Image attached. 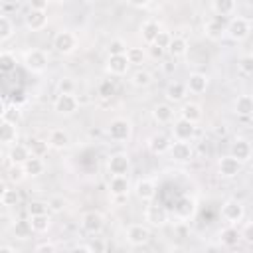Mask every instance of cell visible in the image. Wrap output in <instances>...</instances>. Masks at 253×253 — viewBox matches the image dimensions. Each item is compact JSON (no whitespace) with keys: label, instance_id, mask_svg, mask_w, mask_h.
<instances>
[{"label":"cell","instance_id":"6da1fadb","mask_svg":"<svg viewBox=\"0 0 253 253\" xmlns=\"http://www.w3.org/2000/svg\"><path fill=\"white\" fill-rule=\"evenodd\" d=\"M24 67L30 71V73H36V75H40V73H43L45 69H47V63H49V55H47V51H43V49H40V47H34V49H28L26 53H24Z\"/></svg>","mask_w":253,"mask_h":253},{"label":"cell","instance_id":"7a4b0ae2","mask_svg":"<svg viewBox=\"0 0 253 253\" xmlns=\"http://www.w3.org/2000/svg\"><path fill=\"white\" fill-rule=\"evenodd\" d=\"M107 136L113 142H126L132 136V123L125 117H115L107 125Z\"/></svg>","mask_w":253,"mask_h":253},{"label":"cell","instance_id":"3957f363","mask_svg":"<svg viewBox=\"0 0 253 253\" xmlns=\"http://www.w3.org/2000/svg\"><path fill=\"white\" fill-rule=\"evenodd\" d=\"M219 215H221V219H223L225 223H229V225H239V223L243 221V217H245V208H243V204H241L239 200L229 198V200H225V202L221 204Z\"/></svg>","mask_w":253,"mask_h":253},{"label":"cell","instance_id":"277c9868","mask_svg":"<svg viewBox=\"0 0 253 253\" xmlns=\"http://www.w3.org/2000/svg\"><path fill=\"white\" fill-rule=\"evenodd\" d=\"M251 34V20L245 16H231L227 22V38L233 42H243Z\"/></svg>","mask_w":253,"mask_h":253},{"label":"cell","instance_id":"5b68a950","mask_svg":"<svg viewBox=\"0 0 253 253\" xmlns=\"http://www.w3.org/2000/svg\"><path fill=\"white\" fill-rule=\"evenodd\" d=\"M125 237L132 247H142L150 241L152 231H150V225H146V223H130L125 229Z\"/></svg>","mask_w":253,"mask_h":253},{"label":"cell","instance_id":"8992f818","mask_svg":"<svg viewBox=\"0 0 253 253\" xmlns=\"http://www.w3.org/2000/svg\"><path fill=\"white\" fill-rule=\"evenodd\" d=\"M51 45H53V49H55L57 53L69 55V53H73V51L77 49V36H75L73 32H69V30H59V32L53 36Z\"/></svg>","mask_w":253,"mask_h":253},{"label":"cell","instance_id":"52a82bcc","mask_svg":"<svg viewBox=\"0 0 253 253\" xmlns=\"http://www.w3.org/2000/svg\"><path fill=\"white\" fill-rule=\"evenodd\" d=\"M79 225H81V229H83L85 233H89V235H99V233L105 229V215H103L101 211H97V210H89V211H85V213L81 215Z\"/></svg>","mask_w":253,"mask_h":253},{"label":"cell","instance_id":"ba28073f","mask_svg":"<svg viewBox=\"0 0 253 253\" xmlns=\"http://www.w3.org/2000/svg\"><path fill=\"white\" fill-rule=\"evenodd\" d=\"M77 109H79V99L75 97V93H57L53 101V111L59 117H71L77 113Z\"/></svg>","mask_w":253,"mask_h":253},{"label":"cell","instance_id":"9c48e42d","mask_svg":"<svg viewBox=\"0 0 253 253\" xmlns=\"http://www.w3.org/2000/svg\"><path fill=\"white\" fill-rule=\"evenodd\" d=\"M130 166V156L126 152H113L107 158V170L111 176H128Z\"/></svg>","mask_w":253,"mask_h":253},{"label":"cell","instance_id":"30bf717a","mask_svg":"<svg viewBox=\"0 0 253 253\" xmlns=\"http://www.w3.org/2000/svg\"><path fill=\"white\" fill-rule=\"evenodd\" d=\"M241 168H243V162L237 160L235 156L231 154H225L217 160V174L219 178H225V180H231L235 178L237 174H241Z\"/></svg>","mask_w":253,"mask_h":253},{"label":"cell","instance_id":"8fae6325","mask_svg":"<svg viewBox=\"0 0 253 253\" xmlns=\"http://www.w3.org/2000/svg\"><path fill=\"white\" fill-rule=\"evenodd\" d=\"M168 154H170V158L174 162L186 164V162H190L194 158V146H192L190 140H172Z\"/></svg>","mask_w":253,"mask_h":253},{"label":"cell","instance_id":"7c38bea8","mask_svg":"<svg viewBox=\"0 0 253 253\" xmlns=\"http://www.w3.org/2000/svg\"><path fill=\"white\" fill-rule=\"evenodd\" d=\"M196 136V123L184 119V117H178L174 123H172V138L174 140H194Z\"/></svg>","mask_w":253,"mask_h":253},{"label":"cell","instance_id":"4fadbf2b","mask_svg":"<svg viewBox=\"0 0 253 253\" xmlns=\"http://www.w3.org/2000/svg\"><path fill=\"white\" fill-rule=\"evenodd\" d=\"M168 217H170L168 210L160 204H150L144 210V219L150 227H164L168 223Z\"/></svg>","mask_w":253,"mask_h":253},{"label":"cell","instance_id":"5bb4252c","mask_svg":"<svg viewBox=\"0 0 253 253\" xmlns=\"http://www.w3.org/2000/svg\"><path fill=\"white\" fill-rule=\"evenodd\" d=\"M204 34H206V38H210V40H213V42H217V40H221L223 36H227V22H225V18L213 16V18L206 20V24H204Z\"/></svg>","mask_w":253,"mask_h":253},{"label":"cell","instance_id":"9a60e30c","mask_svg":"<svg viewBox=\"0 0 253 253\" xmlns=\"http://www.w3.org/2000/svg\"><path fill=\"white\" fill-rule=\"evenodd\" d=\"M132 192H134V196H136L140 202L150 204V202L156 198V184H154V180H150V178H138V180L134 182V186H132Z\"/></svg>","mask_w":253,"mask_h":253},{"label":"cell","instance_id":"2e32d148","mask_svg":"<svg viewBox=\"0 0 253 253\" xmlns=\"http://www.w3.org/2000/svg\"><path fill=\"white\" fill-rule=\"evenodd\" d=\"M130 190H132V186H130L128 176H111V180H109L111 196H115L117 200H126Z\"/></svg>","mask_w":253,"mask_h":253},{"label":"cell","instance_id":"e0dca14e","mask_svg":"<svg viewBox=\"0 0 253 253\" xmlns=\"http://www.w3.org/2000/svg\"><path fill=\"white\" fill-rule=\"evenodd\" d=\"M174 217L180 219V221H186L190 219L194 213H196V200L190 198V196H182L176 204H174V210H172Z\"/></svg>","mask_w":253,"mask_h":253},{"label":"cell","instance_id":"ac0fdd59","mask_svg":"<svg viewBox=\"0 0 253 253\" xmlns=\"http://www.w3.org/2000/svg\"><path fill=\"white\" fill-rule=\"evenodd\" d=\"M170 144H172V138L166 136L164 132H154L146 138V148L152 154H166L170 150Z\"/></svg>","mask_w":253,"mask_h":253},{"label":"cell","instance_id":"d6986e66","mask_svg":"<svg viewBox=\"0 0 253 253\" xmlns=\"http://www.w3.org/2000/svg\"><path fill=\"white\" fill-rule=\"evenodd\" d=\"M186 87H188V93L202 95L210 87V77L206 73H202V71H194V73H190V77L186 81Z\"/></svg>","mask_w":253,"mask_h":253},{"label":"cell","instance_id":"ffe728a7","mask_svg":"<svg viewBox=\"0 0 253 253\" xmlns=\"http://www.w3.org/2000/svg\"><path fill=\"white\" fill-rule=\"evenodd\" d=\"M128 69H130V61H128L126 53L125 55H109V59H107V73H111L115 77H123V75H126Z\"/></svg>","mask_w":253,"mask_h":253},{"label":"cell","instance_id":"44dd1931","mask_svg":"<svg viewBox=\"0 0 253 253\" xmlns=\"http://www.w3.org/2000/svg\"><path fill=\"white\" fill-rule=\"evenodd\" d=\"M217 241H219L221 247H227V249L235 247V245L241 241V233H239L237 225H229V223H225V227H221L219 233H217Z\"/></svg>","mask_w":253,"mask_h":253},{"label":"cell","instance_id":"7402d4cb","mask_svg":"<svg viewBox=\"0 0 253 253\" xmlns=\"http://www.w3.org/2000/svg\"><path fill=\"white\" fill-rule=\"evenodd\" d=\"M24 24L30 32H42L47 26V14L45 10H30L24 16Z\"/></svg>","mask_w":253,"mask_h":253},{"label":"cell","instance_id":"603a6c76","mask_svg":"<svg viewBox=\"0 0 253 253\" xmlns=\"http://www.w3.org/2000/svg\"><path fill=\"white\" fill-rule=\"evenodd\" d=\"M186 95H188V87L182 81H170L164 89V97L168 103H184Z\"/></svg>","mask_w":253,"mask_h":253},{"label":"cell","instance_id":"cb8c5ba5","mask_svg":"<svg viewBox=\"0 0 253 253\" xmlns=\"http://www.w3.org/2000/svg\"><path fill=\"white\" fill-rule=\"evenodd\" d=\"M174 107H172V103H158V105H154V109H152V119H154V123H158V125H172L174 123Z\"/></svg>","mask_w":253,"mask_h":253},{"label":"cell","instance_id":"d4e9b609","mask_svg":"<svg viewBox=\"0 0 253 253\" xmlns=\"http://www.w3.org/2000/svg\"><path fill=\"white\" fill-rule=\"evenodd\" d=\"M229 154L235 156V158L241 160V162H247V160H251V156H253V146H251V142H249L247 138H235V140L231 142Z\"/></svg>","mask_w":253,"mask_h":253},{"label":"cell","instance_id":"484cf974","mask_svg":"<svg viewBox=\"0 0 253 253\" xmlns=\"http://www.w3.org/2000/svg\"><path fill=\"white\" fill-rule=\"evenodd\" d=\"M47 142H49L51 148L63 150V148H67L71 144V136H69V132L65 128H51L49 134H47Z\"/></svg>","mask_w":253,"mask_h":253},{"label":"cell","instance_id":"4316f807","mask_svg":"<svg viewBox=\"0 0 253 253\" xmlns=\"http://www.w3.org/2000/svg\"><path fill=\"white\" fill-rule=\"evenodd\" d=\"M22 168H24V172H26L28 178H38V176H42V174L45 172V162H43L42 156H34V154H32V156L22 164Z\"/></svg>","mask_w":253,"mask_h":253},{"label":"cell","instance_id":"83f0119b","mask_svg":"<svg viewBox=\"0 0 253 253\" xmlns=\"http://www.w3.org/2000/svg\"><path fill=\"white\" fill-rule=\"evenodd\" d=\"M233 113L239 117H253V95L243 93L233 101Z\"/></svg>","mask_w":253,"mask_h":253},{"label":"cell","instance_id":"f1b7e54d","mask_svg":"<svg viewBox=\"0 0 253 253\" xmlns=\"http://www.w3.org/2000/svg\"><path fill=\"white\" fill-rule=\"evenodd\" d=\"M32 156V150L28 144H12L10 146V152H8V158H10V164H16V166H22L28 158Z\"/></svg>","mask_w":253,"mask_h":253},{"label":"cell","instance_id":"f546056e","mask_svg":"<svg viewBox=\"0 0 253 253\" xmlns=\"http://www.w3.org/2000/svg\"><path fill=\"white\" fill-rule=\"evenodd\" d=\"M0 142L4 146L16 144L18 142V125L8 123V121H2V125H0Z\"/></svg>","mask_w":253,"mask_h":253},{"label":"cell","instance_id":"4dcf8cb0","mask_svg":"<svg viewBox=\"0 0 253 253\" xmlns=\"http://www.w3.org/2000/svg\"><path fill=\"white\" fill-rule=\"evenodd\" d=\"M211 10H213L215 16L231 18V16H235L237 2L235 0H211Z\"/></svg>","mask_w":253,"mask_h":253},{"label":"cell","instance_id":"1f68e13d","mask_svg":"<svg viewBox=\"0 0 253 253\" xmlns=\"http://www.w3.org/2000/svg\"><path fill=\"white\" fill-rule=\"evenodd\" d=\"M180 117H184V119H188V121H192V123H200L202 121V117H204V113H202V107L198 105V103H194V101H186V103H182V107H180Z\"/></svg>","mask_w":253,"mask_h":253},{"label":"cell","instance_id":"d6a6232c","mask_svg":"<svg viewBox=\"0 0 253 253\" xmlns=\"http://www.w3.org/2000/svg\"><path fill=\"white\" fill-rule=\"evenodd\" d=\"M162 28H160V24H158V20H146V22H142V26H140V38H142V42L146 43V45H150L152 42H154V38L158 36V32H160Z\"/></svg>","mask_w":253,"mask_h":253},{"label":"cell","instance_id":"836d02e7","mask_svg":"<svg viewBox=\"0 0 253 253\" xmlns=\"http://www.w3.org/2000/svg\"><path fill=\"white\" fill-rule=\"evenodd\" d=\"M188 49H190V43H188V40L182 38V36H174L172 42H170V45H168V53H170L174 59H176V57H184V55L188 53Z\"/></svg>","mask_w":253,"mask_h":253},{"label":"cell","instance_id":"e575fe53","mask_svg":"<svg viewBox=\"0 0 253 253\" xmlns=\"http://www.w3.org/2000/svg\"><path fill=\"white\" fill-rule=\"evenodd\" d=\"M20 117H22L20 107H18L16 103L8 105V101H6V99H2V111H0V119H2V121H8V123L18 125V123H20Z\"/></svg>","mask_w":253,"mask_h":253},{"label":"cell","instance_id":"d590c367","mask_svg":"<svg viewBox=\"0 0 253 253\" xmlns=\"http://www.w3.org/2000/svg\"><path fill=\"white\" fill-rule=\"evenodd\" d=\"M30 223L34 233H47L51 227V215L49 213H38V215H30Z\"/></svg>","mask_w":253,"mask_h":253},{"label":"cell","instance_id":"8d00e7d4","mask_svg":"<svg viewBox=\"0 0 253 253\" xmlns=\"http://www.w3.org/2000/svg\"><path fill=\"white\" fill-rule=\"evenodd\" d=\"M32 233H34V229H32L30 219H16V221L12 223V235H14L16 239L26 241V239L32 237Z\"/></svg>","mask_w":253,"mask_h":253},{"label":"cell","instance_id":"74e56055","mask_svg":"<svg viewBox=\"0 0 253 253\" xmlns=\"http://www.w3.org/2000/svg\"><path fill=\"white\" fill-rule=\"evenodd\" d=\"M0 204L4 208H16L20 204V192L16 188H10L6 186L2 192H0Z\"/></svg>","mask_w":253,"mask_h":253},{"label":"cell","instance_id":"f35d334b","mask_svg":"<svg viewBox=\"0 0 253 253\" xmlns=\"http://www.w3.org/2000/svg\"><path fill=\"white\" fill-rule=\"evenodd\" d=\"M16 34V26L8 14L0 16V42H8Z\"/></svg>","mask_w":253,"mask_h":253},{"label":"cell","instance_id":"ab89813d","mask_svg":"<svg viewBox=\"0 0 253 253\" xmlns=\"http://www.w3.org/2000/svg\"><path fill=\"white\" fill-rule=\"evenodd\" d=\"M130 83H132L134 87H148V85L152 83V73H150L148 69L138 67L136 71H132V75H130Z\"/></svg>","mask_w":253,"mask_h":253},{"label":"cell","instance_id":"60d3db41","mask_svg":"<svg viewBox=\"0 0 253 253\" xmlns=\"http://www.w3.org/2000/svg\"><path fill=\"white\" fill-rule=\"evenodd\" d=\"M126 57H128L130 65H134V67H142V63L146 61V51H144V47H128Z\"/></svg>","mask_w":253,"mask_h":253},{"label":"cell","instance_id":"b9f144b4","mask_svg":"<svg viewBox=\"0 0 253 253\" xmlns=\"http://www.w3.org/2000/svg\"><path fill=\"white\" fill-rule=\"evenodd\" d=\"M16 55L12 51H2L0 53V71L2 73H12L16 69Z\"/></svg>","mask_w":253,"mask_h":253},{"label":"cell","instance_id":"7bdbcfd3","mask_svg":"<svg viewBox=\"0 0 253 253\" xmlns=\"http://www.w3.org/2000/svg\"><path fill=\"white\" fill-rule=\"evenodd\" d=\"M115 93H117V85L113 83V79H103L97 87V95L103 99H113Z\"/></svg>","mask_w":253,"mask_h":253},{"label":"cell","instance_id":"ee69618b","mask_svg":"<svg viewBox=\"0 0 253 253\" xmlns=\"http://www.w3.org/2000/svg\"><path fill=\"white\" fill-rule=\"evenodd\" d=\"M28 146H30V150H32L34 156H42V158L47 154V148H51L47 140H40V138H32L28 142Z\"/></svg>","mask_w":253,"mask_h":253},{"label":"cell","instance_id":"f6af8a7d","mask_svg":"<svg viewBox=\"0 0 253 253\" xmlns=\"http://www.w3.org/2000/svg\"><path fill=\"white\" fill-rule=\"evenodd\" d=\"M107 51H109V55H125V53L128 51V45H126L121 38H115V40L109 42Z\"/></svg>","mask_w":253,"mask_h":253},{"label":"cell","instance_id":"bcb514c9","mask_svg":"<svg viewBox=\"0 0 253 253\" xmlns=\"http://www.w3.org/2000/svg\"><path fill=\"white\" fill-rule=\"evenodd\" d=\"M237 67L243 75H253V53H245L239 57L237 61Z\"/></svg>","mask_w":253,"mask_h":253},{"label":"cell","instance_id":"7dc6e473","mask_svg":"<svg viewBox=\"0 0 253 253\" xmlns=\"http://www.w3.org/2000/svg\"><path fill=\"white\" fill-rule=\"evenodd\" d=\"M47 206H49V211L61 213V211L65 210V206H67V200H65L63 196H51V198L47 200Z\"/></svg>","mask_w":253,"mask_h":253},{"label":"cell","instance_id":"c3c4849f","mask_svg":"<svg viewBox=\"0 0 253 253\" xmlns=\"http://www.w3.org/2000/svg\"><path fill=\"white\" fill-rule=\"evenodd\" d=\"M172 38H174V36H172V34L168 32V30H160V32H158V36L154 38V42H152V43L168 51V45H170V42H172Z\"/></svg>","mask_w":253,"mask_h":253},{"label":"cell","instance_id":"681fc988","mask_svg":"<svg viewBox=\"0 0 253 253\" xmlns=\"http://www.w3.org/2000/svg\"><path fill=\"white\" fill-rule=\"evenodd\" d=\"M24 178H28V176H26V172H24V168H22V166L12 164V166H10V170H8V180H10L12 184H20Z\"/></svg>","mask_w":253,"mask_h":253},{"label":"cell","instance_id":"f907efd6","mask_svg":"<svg viewBox=\"0 0 253 253\" xmlns=\"http://www.w3.org/2000/svg\"><path fill=\"white\" fill-rule=\"evenodd\" d=\"M38 213H49L47 202H30L28 204V215H38Z\"/></svg>","mask_w":253,"mask_h":253},{"label":"cell","instance_id":"816d5d0a","mask_svg":"<svg viewBox=\"0 0 253 253\" xmlns=\"http://www.w3.org/2000/svg\"><path fill=\"white\" fill-rule=\"evenodd\" d=\"M239 233H241V241H245L247 245L253 247V219L247 221V223H243L241 229H239Z\"/></svg>","mask_w":253,"mask_h":253},{"label":"cell","instance_id":"f5cc1de1","mask_svg":"<svg viewBox=\"0 0 253 253\" xmlns=\"http://www.w3.org/2000/svg\"><path fill=\"white\" fill-rule=\"evenodd\" d=\"M57 93H75V83L71 77H63L57 83Z\"/></svg>","mask_w":253,"mask_h":253},{"label":"cell","instance_id":"db71d44e","mask_svg":"<svg viewBox=\"0 0 253 253\" xmlns=\"http://www.w3.org/2000/svg\"><path fill=\"white\" fill-rule=\"evenodd\" d=\"M89 249H91V253H103V251H107V243L103 241V237H91Z\"/></svg>","mask_w":253,"mask_h":253},{"label":"cell","instance_id":"11a10c76","mask_svg":"<svg viewBox=\"0 0 253 253\" xmlns=\"http://www.w3.org/2000/svg\"><path fill=\"white\" fill-rule=\"evenodd\" d=\"M55 249H57V245H55V243H51V241H43V243H38V245L34 247V251H38V253H42V251L53 253Z\"/></svg>","mask_w":253,"mask_h":253},{"label":"cell","instance_id":"9f6ffc18","mask_svg":"<svg viewBox=\"0 0 253 253\" xmlns=\"http://www.w3.org/2000/svg\"><path fill=\"white\" fill-rule=\"evenodd\" d=\"M47 0H30V10H47Z\"/></svg>","mask_w":253,"mask_h":253},{"label":"cell","instance_id":"6f0895ef","mask_svg":"<svg viewBox=\"0 0 253 253\" xmlns=\"http://www.w3.org/2000/svg\"><path fill=\"white\" fill-rule=\"evenodd\" d=\"M148 47H150V57H152V59H160V57L164 55V51H166V49H162V47H158V45H154V43H150Z\"/></svg>","mask_w":253,"mask_h":253},{"label":"cell","instance_id":"680465c9","mask_svg":"<svg viewBox=\"0 0 253 253\" xmlns=\"http://www.w3.org/2000/svg\"><path fill=\"white\" fill-rule=\"evenodd\" d=\"M126 4H130L134 8H144V6L150 4V0H126Z\"/></svg>","mask_w":253,"mask_h":253},{"label":"cell","instance_id":"91938a15","mask_svg":"<svg viewBox=\"0 0 253 253\" xmlns=\"http://www.w3.org/2000/svg\"><path fill=\"white\" fill-rule=\"evenodd\" d=\"M0 253H18V249L12 245H0Z\"/></svg>","mask_w":253,"mask_h":253},{"label":"cell","instance_id":"94428289","mask_svg":"<svg viewBox=\"0 0 253 253\" xmlns=\"http://www.w3.org/2000/svg\"><path fill=\"white\" fill-rule=\"evenodd\" d=\"M47 2H49V4H61L63 0H47Z\"/></svg>","mask_w":253,"mask_h":253},{"label":"cell","instance_id":"6125c7cd","mask_svg":"<svg viewBox=\"0 0 253 253\" xmlns=\"http://www.w3.org/2000/svg\"><path fill=\"white\" fill-rule=\"evenodd\" d=\"M251 53H253V49H251Z\"/></svg>","mask_w":253,"mask_h":253}]
</instances>
